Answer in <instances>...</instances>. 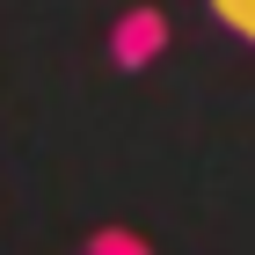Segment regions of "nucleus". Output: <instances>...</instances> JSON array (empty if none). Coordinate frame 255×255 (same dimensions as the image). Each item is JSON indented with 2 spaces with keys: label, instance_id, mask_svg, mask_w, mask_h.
<instances>
[{
  "label": "nucleus",
  "instance_id": "nucleus-1",
  "mask_svg": "<svg viewBox=\"0 0 255 255\" xmlns=\"http://www.w3.org/2000/svg\"><path fill=\"white\" fill-rule=\"evenodd\" d=\"M212 15L234 29V37H248L255 44V0H212Z\"/></svg>",
  "mask_w": 255,
  "mask_h": 255
}]
</instances>
